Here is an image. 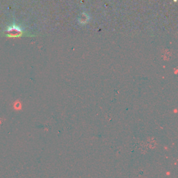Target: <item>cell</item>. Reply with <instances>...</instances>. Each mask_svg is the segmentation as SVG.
I'll return each mask as SVG.
<instances>
[{
	"label": "cell",
	"mask_w": 178,
	"mask_h": 178,
	"mask_svg": "<svg viewBox=\"0 0 178 178\" xmlns=\"http://www.w3.org/2000/svg\"><path fill=\"white\" fill-rule=\"evenodd\" d=\"M24 34V31L16 24H11L5 31V35L8 38H19Z\"/></svg>",
	"instance_id": "1"
},
{
	"label": "cell",
	"mask_w": 178,
	"mask_h": 178,
	"mask_svg": "<svg viewBox=\"0 0 178 178\" xmlns=\"http://www.w3.org/2000/svg\"><path fill=\"white\" fill-rule=\"evenodd\" d=\"M89 19V16H87L86 13H84L81 14L80 18H79V22H80V23H81V24H85V23L87 22Z\"/></svg>",
	"instance_id": "2"
}]
</instances>
